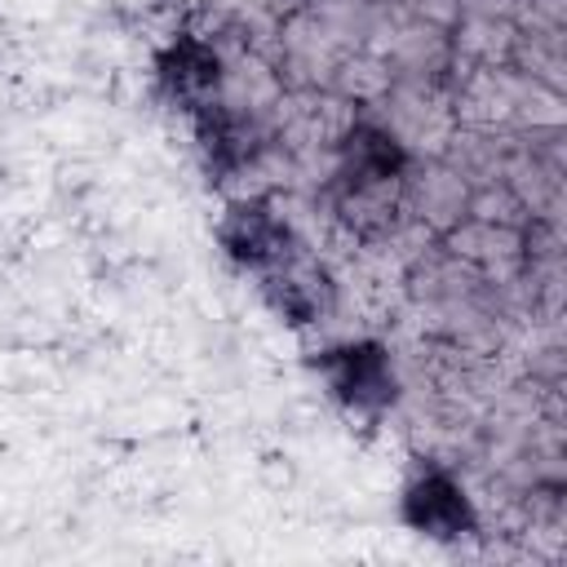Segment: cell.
Returning <instances> with one entry per match:
<instances>
[{"instance_id":"3","label":"cell","mask_w":567,"mask_h":567,"mask_svg":"<svg viewBox=\"0 0 567 567\" xmlns=\"http://www.w3.org/2000/svg\"><path fill=\"white\" fill-rule=\"evenodd\" d=\"M168 80H173L177 93L199 97V93H208V89L217 84V62H213L199 44H182V49H173V58H168Z\"/></svg>"},{"instance_id":"2","label":"cell","mask_w":567,"mask_h":567,"mask_svg":"<svg viewBox=\"0 0 567 567\" xmlns=\"http://www.w3.org/2000/svg\"><path fill=\"white\" fill-rule=\"evenodd\" d=\"M341 390L359 403L368 399H385L390 394V377L377 350H346L341 354Z\"/></svg>"},{"instance_id":"4","label":"cell","mask_w":567,"mask_h":567,"mask_svg":"<svg viewBox=\"0 0 567 567\" xmlns=\"http://www.w3.org/2000/svg\"><path fill=\"white\" fill-rule=\"evenodd\" d=\"M230 244L239 257L248 261H261V257H275L284 248V230L266 217V213H239L235 230H230Z\"/></svg>"},{"instance_id":"1","label":"cell","mask_w":567,"mask_h":567,"mask_svg":"<svg viewBox=\"0 0 567 567\" xmlns=\"http://www.w3.org/2000/svg\"><path fill=\"white\" fill-rule=\"evenodd\" d=\"M408 514L416 527L434 532V536H456L465 523H470V509L461 501V492L447 483V478H425L412 487L408 496Z\"/></svg>"}]
</instances>
